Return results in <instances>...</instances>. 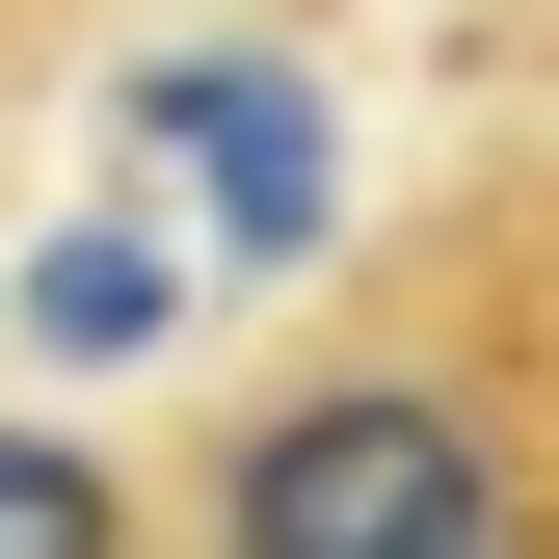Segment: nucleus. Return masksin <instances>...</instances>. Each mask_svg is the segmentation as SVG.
Returning a JSON list of instances; mask_svg holds the SVG:
<instances>
[{
	"mask_svg": "<svg viewBox=\"0 0 559 559\" xmlns=\"http://www.w3.org/2000/svg\"><path fill=\"white\" fill-rule=\"evenodd\" d=\"M559 479V133H479L133 479V559H453Z\"/></svg>",
	"mask_w": 559,
	"mask_h": 559,
	"instance_id": "obj_1",
	"label": "nucleus"
},
{
	"mask_svg": "<svg viewBox=\"0 0 559 559\" xmlns=\"http://www.w3.org/2000/svg\"><path fill=\"white\" fill-rule=\"evenodd\" d=\"M0 559H133V479L53 453V427H0Z\"/></svg>",
	"mask_w": 559,
	"mask_h": 559,
	"instance_id": "obj_2",
	"label": "nucleus"
},
{
	"mask_svg": "<svg viewBox=\"0 0 559 559\" xmlns=\"http://www.w3.org/2000/svg\"><path fill=\"white\" fill-rule=\"evenodd\" d=\"M453 559H559V479H533V507H507V533H453Z\"/></svg>",
	"mask_w": 559,
	"mask_h": 559,
	"instance_id": "obj_3",
	"label": "nucleus"
},
{
	"mask_svg": "<svg viewBox=\"0 0 559 559\" xmlns=\"http://www.w3.org/2000/svg\"><path fill=\"white\" fill-rule=\"evenodd\" d=\"M27 53H53V0H0V81H27Z\"/></svg>",
	"mask_w": 559,
	"mask_h": 559,
	"instance_id": "obj_4",
	"label": "nucleus"
}]
</instances>
